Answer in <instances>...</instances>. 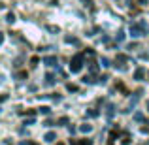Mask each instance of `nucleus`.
<instances>
[{"mask_svg": "<svg viewBox=\"0 0 149 145\" xmlns=\"http://www.w3.org/2000/svg\"><path fill=\"white\" fill-rule=\"evenodd\" d=\"M79 130H81V132H89V130H91V124H81Z\"/></svg>", "mask_w": 149, "mask_h": 145, "instance_id": "0eeeda50", "label": "nucleus"}, {"mask_svg": "<svg viewBox=\"0 0 149 145\" xmlns=\"http://www.w3.org/2000/svg\"><path fill=\"white\" fill-rule=\"evenodd\" d=\"M66 89H68V91H77V87H76V85H72V83L66 85Z\"/></svg>", "mask_w": 149, "mask_h": 145, "instance_id": "9b49d317", "label": "nucleus"}, {"mask_svg": "<svg viewBox=\"0 0 149 145\" xmlns=\"http://www.w3.org/2000/svg\"><path fill=\"white\" fill-rule=\"evenodd\" d=\"M40 111H42V113H44V115H47V113L51 111V109L47 108V105H44V108H40Z\"/></svg>", "mask_w": 149, "mask_h": 145, "instance_id": "9d476101", "label": "nucleus"}, {"mask_svg": "<svg viewBox=\"0 0 149 145\" xmlns=\"http://www.w3.org/2000/svg\"><path fill=\"white\" fill-rule=\"evenodd\" d=\"M70 145H93L91 139H70Z\"/></svg>", "mask_w": 149, "mask_h": 145, "instance_id": "f03ea898", "label": "nucleus"}, {"mask_svg": "<svg viewBox=\"0 0 149 145\" xmlns=\"http://www.w3.org/2000/svg\"><path fill=\"white\" fill-rule=\"evenodd\" d=\"M45 81H47V85H53V83H55V77L51 76V74H47V77H45Z\"/></svg>", "mask_w": 149, "mask_h": 145, "instance_id": "423d86ee", "label": "nucleus"}, {"mask_svg": "<svg viewBox=\"0 0 149 145\" xmlns=\"http://www.w3.org/2000/svg\"><path fill=\"white\" fill-rule=\"evenodd\" d=\"M45 64H47V66H55V64H57V57H47V58H45Z\"/></svg>", "mask_w": 149, "mask_h": 145, "instance_id": "7ed1b4c3", "label": "nucleus"}, {"mask_svg": "<svg viewBox=\"0 0 149 145\" xmlns=\"http://www.w3.org/2000/svg\"><path fill=\"white\" fill-rule=\"evenodd\" d=\"M8 100V94H0V104H2V102H6Z\"/></svg>", "mask_w": 149, "mask_h": 145, "instance_id": "4468645a", "label": "nucleus"}, {"mask_svg": "<svg viewBox=\"0 0 149 145\" xmlns=\"http://www.w3.org/2000/svg\"><path fill=\"white\" fill-rule=\"evenodd\" d=\"M57 145H64V143H57Z\"/></svg>", "mask_w": 149, "mask_h": 145, "instance_id": "6ab92c4d", "label": "nucleus"}, {"mask_svg": "<svg viewBox=\"0 0 149 145\" xmlns=\"http://www.w3.org/2000/svg\"><path fill=\"white\" fill-rule=\"evenodd\" d=\"M66 123H68V119H66V117H62V119L58 121V124H66Z\"/></svg>", "mask_w": 149, "mask_h": 145, "instance_id": "2eb2a0df", "label": "nucleus"}, {"mask_svg": "<svg viewBox=\"0 0 149 145\" xmlns=\"http://www.w3.org/2000/svg\"><path fill=\"white\" fill-rule=\"evenodd\" d=\"M81 66H83V55H76L72 58V64H70V70L72 72H79Z\"/></svg>", "mask_w": 149, "mask_h": 145, "instance_id": "f257e3e1", "label": "nucleus"}, {"mask_svg": "<svg viewBox=\"0 0 149 145\" xmlns=\"http://www.w3.org/2000/svg\"><path fill=\"white\" fill-rule=\"evenodd\" d=\"M4 42V32H0V44Z\"/></svg>", "mask_w": 149, "mask_h": 145, "instance_id": "a211bd4d", "label": "nucleus"}, {"mask_svg": "<svg viewBox=\"0 0 149 145\" xmlns=\"http://www.w3.org/2000/svg\"><path fill=\"white\" fill-rule=\"evenodd\" d=\"M21 115H36L34 109H26V111H21Z\"/></svg>", "mask_w": 149, "mask_h": 145, "instance_id": "6e6552de", "label": "nucleus"}, {"mask_svg": "<svg viewBox=\"0 0 149 145\" xmlns=\"http://www.w3.org/2000/svg\"><path fill=\"white\" fill-rule=\"evenodd\" d=\"M55 138H57V136H55V132H47V134H45V142H53Z\"/></svg>", "mask_w": 149, "mask_h": 145, "instance_id": "20e7f679", "label": "nucleus"}, {"mask_svg": "<svg viewBox=\"0 0 149 145\" xmlns=\"http://www.w3.org/2000/svg\"><path fill=\"white\" fill-rule=\"evenodd\" d=\"M17 77H21V79H25V77H26V72H19V76Z\"/></svg>", "mask_w": 149, "mask_h": 145, "instance_id": "dca6fc26", "label": "nucleus"}, {"mask_svg": "<svg viewBox=\"0 0 149 145\" xmlns=\"http://www.w3.org/2000/svg\"><path fill=\"white\" fill-rule=\"evenodd\" d=\"M6 21H8V23H13V21H15V15L11 13V11H10V13L6 15Z\"/></svg>", "mask_w": 149, "mask_h": 145, "instance_id": "39448f33", "label": "nucleus"}, {"mask_svg": "<svg viewBox=\"0 0 149 145\" xmlns=\"http://www.w3.org/2000/svg\"><path fill=\"white\" fill-rule=\"evenodd\" d=\"M21 145H38V143H34V142H21Z\"/></svg>", "mask_w": 149, "mask_h": 145, "instance_id": "f3484780", "label": "nucleus"}, {"mask_svg": "<svg viewBox=\"0 0 149 145\" xmlns=\"http://www.w3.org/2000/svg\"><path fill=\"white\" fill-rule=\"evenodd\" d=\"M128 143H130V138H128V136H125V138H123V145H128Z\"/></svg>", "mask_w": 149, "mask_h": 145, "instance_id": "ddd939ff", "label": "nucleus"}, {"mask_svg": "<svg viewBox=\"0 0 149 145\" xmlns=\"http://www.w3.org/2000/svg\"><path fill=\"white\" fill-rule=\"evenodd\" d=\"M143 77V68H140L138 72H136V79H142Z\"/></svg>", "mask_w": 149, "mask_h": 145, "instance_id": "1a4fd4ad", "label": "nucleus"}, {"mask_svg": "<svg viewBox=\"0 0 149 145\" xmlns=\"http://www.w3.org/2000/svg\"><path fill=\"white\" fill-rule=\"evenodd\" d=\"M38 64V57H32L30 58V66H36Z\"/></svg>", "mask_w": 149, "mask_h": 145, "instance_id": "f8f14e48", "label": "nucleus"}]
</instances>
